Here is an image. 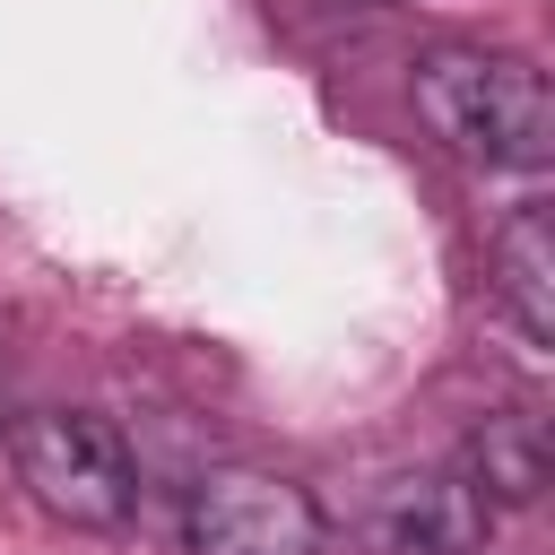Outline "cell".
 <instances>
[{"instance_id":"6","label":"cell","mask_w":555,"mask_h":555,"mask_svg":"<svg viewBox=\"0 0 555 555\" xmlns=\"http://www.w3.org/2000/svg\"><path fill=\"white\" fill-rule=\"evenodd\" d=\"M486 512H512V503H538L546 494V425L529 408H486V425L468 434V468H460Z\"/></svg>"},{"instance_id":"4","label":"cell","mask_w":555,"mask_h":555,"mask_svg":"<svg viewBox=\"0 0 555 555\" xmlns=\"http://www.w3.org/2000/svg\"><path fill=\"white\" fill-rule=\"evenodd\" d=\"M486 529L494 512L460 468H399L364 503V555H477Z\"/></svg>"},{"instance_id":"3","label":"cell","mask_w":555,"mask_h":555,"mask_svg":"<svg viewBox=\"0 0 555 555\" xmlns=\"http://www.w3.org/2000/svg\"><path fill=\"white\" fill-rule=\"evenodd\" d=\"M182 555H321V503L278 468H208L182 494Z\"/></svg>"},{"instance_id":"1","label":"cell","mask_w":555,"mask_h":555,"mask_svg":"<svg viewBox=\"0 0 555 555\" xmlns=\"http://www.w3.org/2000/svg\"><path fill=\"white\" fill-rule=\"evenodd\" d=\"M408 95H416L425 130L451 156L486 165V173H538L555 156V95H546V78L520 52L434 43V52H416Z\"/></svg>"},{"instance_id":"5","label":"cell","mask_w":555,"mask_h":555,"mask_svg":"<svg viewBox=\"0 0 555 555\" xmlns=\"http://www.w3.org/2000/svg\"><path fill=\"white\" fill-rule=\"evenodd\" d=\"M494 304L512 312V330L529 338V347H546L555 338V225H546V208L529 199V208H512L503 225H494Z\"/></svg>"},{"instance_id":"2","label":"cell","mask_w":555,"mask_h":555,"mask_svg":"<svg viewBox=\"0 0 555 555\" xmlns=\"http://www.w3.org/2000/svg\"><path fill=\"white\" fill-rule=\"evenodd\" d=\"M9 460H17V486L69 529H121L139 512V460L121 425L95 408H35L9 434Z\"/></svg>"}]
</instances>
